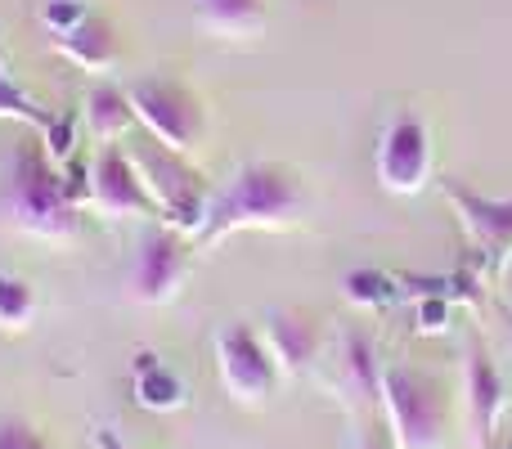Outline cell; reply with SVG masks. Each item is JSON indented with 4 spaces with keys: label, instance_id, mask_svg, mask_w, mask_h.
Listing matches in <instances>:
<instances>
[{
    "label": "cell",
    "instance_id": "obj_1",
    "mask_svg": "<svg viewBox=\"0 0 512 449\" xmlns=\"http://www.w3.org/2000/svg\"><path fill=\"white\" fill-rule=\"evenodd\" d=\"M306 207L310 198L297 171L252 158L207 198L203 221L189 238H194L198 252H207V247L225 243L230 234H243V229H292L306 216Z\"/></svg>",
    "mask_w": 512,
    "mask_h": 449
},
{
    "label": "cell",
    "instance_id": "obj_2",
    "mask_svg": "<svg viewBox=\"0 0 512 449\" xmlns=\"http://www.w3.org/2000/svg\"><path fill=\"white\" fill-rule=\"evenodd\" d=\"M9 221L45 243H68L81 229V203L72 198L63 171L45 158L41 144H18L9 162Z\"/></svg>",
    "mask_w": 512,
    "mask_h": 449
},
{
    "label": "cell",
    "instance_id": "obj_3",
    "mask_svg": "<svg viewBox=\"0 0 512 449\" xmlns=\"http://www.w3.org/2000/svg\"><path fill=\"white\" fill-rule=\"evenodd\" d=\"M126 158H131L135 176L144 180V189H149L153 207H158V221L194 234L207 212V198H212L203 185V171L185 153L158 144L153 135H126Z\"/></svg>",
    "mask_w": 512,
    "mask_h": 449
},
{
    "label": "cell",
    "instance_id": "obj_4",
    "mask_svg": "<svg viewBox=\"0 0 512 449\" xmlns=\"http://www.w3.org/2000/svg\"><path fill=\"white\" fill-rule=\"evenodd\" d=\"M378 400L387 409V432L396 449H445L450 400L432 373L409 369V364H387Z\"/></svg>",
    "mask_w": 512,
    "mask_h": 449
},
{
    "label": "cell",
    "instance_id": "obj_5",
    "mask_svg": "<svg viewBox=\"0 0 512 449\" xmlns=\"http://www.w3.org/2000/svg\"><path fill=\"white\" fill-rule=\"evenodd\" d=\"M126 95H131L135 122L144 126V135H153L158 144L185 153V158L194 149H203L207 108L189 86H180V81H171V77H135Z\"/></svg>",
    "mask_w": 512,
    "mask_h": 449
},
{
    "label": "cell",
    "instance_id": "obj_6",
    "mask_svg": "<svg viewBox=\"0 0 512 449\" xmlns=\"http://www.w3.org/2000/svg\"><path fill=\"white\" fill-rule=\"evenodd\" d=\"M373 171H378V185L400 198L418 194L432 180V131H427L423 113L400 108L387 117L378 135V153H373Z\"/></svg>",
    "mask_w": 512,
    "mask_h": 449
},
{
    "label": "cell",
    "instance_id": "obj_7",
    "mask_svg": "<svg viewBox=\"0 0 512 449\" xmlns=\"http://www.w3.org/2000/svg\"><path fill=\"white\" fill-rule=\"evenodd\" d=\"M216 369H221L225 396L243 409H261L274 396V382H279V369L265 351V337L252 324L216 328Z\"/></svg>",
    "mask_w": 512,
    "mask_h": 449
},
{
    "label": "cell",
    "instance_id": "obj_8",
    "mask_svg": "<svg viewBox=\"0 0 512 449\" xmlns=\"http://www.w3.org/2000/svg\"><path fill=\"white\" fill-rule=\"evenodd\" d=\"M189 252H194V238L176 225H153L149 234L140 238L135 247V261H131V297L140 306H167L171 297L180 292L189 274Z\"/></svg>",
    "mask_w": 512,
    "mask_h": 449
},
{
    "label": "cell",
    "instance_id": "obj_9",
    "mask_svg": "<svg viewBox=\"0 0 512 449\" xmlns=\"http://www.w3.org/2000/svg\"><path fill=\"white\" fill-rule=\"evenodd\" d=\"M441 194H445V203L454 207V216H459L477 261L490 265V270H504L512 261V198L481 194V189L463 185V180H454V176L441 180Z\"/></svg>",
    "mask_w": 512,
    "mask_h": 449
},
{
    "label": "cell",
    "instance_id": "obj_10",
    "mask_svg": "<svg viewBox=\"0 0 512 449\" xmlns=\"http://www.w3.org/2000/svg\"><path fill=\"white\" fill-rule=\"evenodd\" d=\"M90 203L108 221H153L158 216V207H153L144 180L135 176L122 144H104L99 158L90 162Z\"/></svg>",
    "mask_w": 512,
    "mask_h": 449
},
{
    "label": "cell",
    "instance_id": "obj_11",
    "mask_svg": "<svg viewBox=\"0 0 512 449\" xmlns=\"http://www.w3.org/2000/svg\"><path fill=\"white\" fill-rule=\"evenodd\" d=\"M463 405H468V436L472 445H490L499 418H504V378L499 364L490 360V351L472 337L468 346V364H463Z\"/></svg>",
    "mask_w": 512,
    "mask_h": 449
},
{
    "label": "cell",
    "instance_id": "obj_12",
    "mask_svg": "<svg viewBox=\"0 0 512 449\" xmlns=\"http://www.w3.org/2000/svg\"><path fill=\"white\" fill-rule=\"evenodd\" d=\"M261 337L279 378H301L310 369V360L319 355V319L306 315V310H292V306L270 310Z\"/></svg>",
    "mask_w": 512,
    "mask_h": 449
},
{
    "label": "cell",
    "instance_id": "obj_13",
    "mask_svg": "<svg viewBox=\"0 0 512 449\" xmlns=\"http://www.w3.org/2000/svg\"><path fill=\"white\" fill-rule=\"evenodd\" d=\"M131 391H135V405L149 409V414H176L189 400L180 373L167 369L162 355H153V351H140L131 360Z\"/></svg>",
    "mask_w": 512,
    "mask_h": 449
},
{
    "label": "cell",
    "instance_id": "obj_14",
    "mask_svg": "<svg viewBox=\"0 0 512 449\" xmlns=\"http://www.w3.org/2000/svg\"><path fill=\"white\" fill-rule=\"evenodd\" d=\"M194 18L216 41H256L265 32V0H194Z\"/></svg>",
    "mask_w": 512,
    "mask_h": 449
},
{
    "label": "cell",
    "instance_id": "obj_15",
    "mask_svg": "<svg viewBox=\"0 0 512 449\" xmlns=\"http://www.w3.org/2000/svg\"><path fill=\"white\" fill-rule=\"evenodd\" d=\"M81 122H86L90 140L95 144H122L135 126V108H131V95L108 81H95L86 90V108H81Z\"/></svg>",
    "mask_w": 512,
    "mask_h": 449
},
{
    "label": "cell",
    "instance_id": "obj_16",
    "mask_svg": "<svg viewBox=\"0 0 512 449\" xmlns=\"http://www.w3.org/2000/svg\"><path fill=\"white\" fill-rule=\"evenodd\" d=\"M54 50L86 72H108L117 63V36L99 14H86L77 27L54 36Z\"/></svg>",
    "mask_w": 512,
    "mask_h": 449
},
{
    "label": "cell",
    "instance_id": "obj_17",
    "mask_svg": "<svg viewBox=\"0 0 512 449\" xmlns=\"http://www.w3.org/2000/svg\"><path fill=\"white\" fill-rule=\"evenodd\" d=\"M337 378H342V391H351L355 400H373L382 387V360L373 351L369 333L351 328L342 333V346H337Z\"/></svg>",
    "mask_w": 512,
    "mask_h": 449
},
{
    "label": "cell",
    "instance_id": "obj_18",
    "mask_svg": "<svg viewBox=\"0 0 512 449\" xmlns=\"http://www.w3.org/2000/svg\"><path fill=\"white\" fill-rule=\"evenodd\" d=\"M0 122H23V126H32V131H45V126L54 122V108L36 104V99L27 95L14 77H9V68H5V36H0Z\"/></svg>",
    "mask_w": 512,
    "mask_h": 449
},
{
    "label": "cell",
    "instance_id": "obj_19",
    "mask_svg": "<svg viewBox=\"0 0 512 449\" xmlns=\"http://www.w3.org/2000/svg\"><path fill=\"white\" fill-rule=\"evenodd\" d=\"M342 292H346V301H351L355 310H369V315L391 310V306H396V297H400L396 279H391V274H382V270H351L342 279Z\"/></svg>",
    "mask_w": 512,
    "mask_h": 449
},
{
    "label": "cell",
    "instance_id": "obj_20",
    "mask_svg": "<svg viewBox=\"0 0 512 449\" xmlns=\"http://www.w3.org/2000/svg\"><path fill=\"white\" fill-rule=\"evenodd\" d=\"M36 319V292L27 279L0 270V333H27Z\"/></svg>",
    "mask_w": 512,
    "mask_h": 449
},
{
    "label": "cell",
    "instance_id": "obj_21",
    "mask_svg": "<svg viewBox=\"0 0 512 449\" xmlns=\"http://www.w3.org/2000/svg\"><path fill=\"white\" fill-rule=\"evenodd\" d=\"M86 14H90L86 0H45L41 23L50 27V36H59V32H68V27H77Z\"/></svg>",
    "mask_w": 512,
    "mask_h": 449
},
{
    "label": "cell",
    "instance_id": "obj_22",
    "mask_svg": "<svg viewBox=\"0 0 512 449\" xmlns=\"http://www.w3.org/2000/svg\"><path fill=\"white\" fill-rule=\"evenodd\" d=\"M0 449H50V445L23 418H0Z\"/></svg>",
    "mask_w": 512,
    "mask_h": 449
},
{
    "label": "cell",
    "instance_id": "obj_23",
    "mask_svg": "<svg viewBox=\"0 0 512 449\" xmlns=\"http://www.w3.org/2000/svg\"><path fill=\"white\" fill-rule=\"evenodd\" d=\"M450 315H454V301L445 297V292L423 297V306H418V328H423V333H441V328L450 324Z\"/></svg>",
    "mask_w": 512,
    "mask_h": 449
},
{
    "label": "cell",
    "instance_id": "obj_24",
    "mask_svg": "<svg viewBox=\"0 0 512 449\" xmlns=\"http://www.w3.org/2000/svg\"><path fill=\"white\" fill-rule=\"evenodd\" d=\"M355 449H396V441H391V432H382V427H364Z\"/></svg>",
    "mask_w": 512,
    "mask_h": 449
},
{
    "label": "cell",
    "instance_id": "obj_25",
    "mask_svg": "<svg viewBox=\"0 0 512 449\" xmlns=\"http://www.w3.org/2000/svg\"><path fill=\"white\" fill-rule=\"evenodd\" d=\"M95 449H131V445L117 441V436L108 432V427H99V432H95Z\"/></svg>",
    "mask_w": 512,
    "mask_h": 449
},
{
    "label": "cell",
    "instance_id": "obj_26",
    "mask_svg": "<svg viewBox=\"0 0 512 449\" xmlns=\"http://www.w3.org/2000/svg\"><path fill=\"white\" fill-rule=\"evenodd\" d=\"M504 297H508V306H512V261L504 265Z\"/></svg>",
    "mask_w": 512,
    "mask_h": 449
},
{
    "label": "cell",
    "instance_id": "obj_27",
    "mask_svg": "<svg viewBox=\"0 0 512 449\" xmlns=\"http://www.w3.org/2000/svg\"><path fill=\"white\" fill-rule=\"evenodd\" d=\"M504 449H512V445H504Z\"/></svg>",
    "mask_w": 512,
    "mask_h": 449
}]
</instances>
